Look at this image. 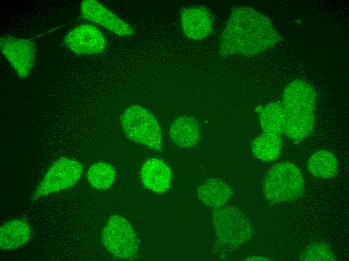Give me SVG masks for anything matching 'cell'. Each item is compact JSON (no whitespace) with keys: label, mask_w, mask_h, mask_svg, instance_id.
<instances>
[{"label":"cell","mask_w":349,"mask_h":261,"mask_svg":"<svg viewBox=\"0 0 349 261\" xmlns=\"http://www.w3.org/2000/svg\"><path fill=\"white\" fill-rule=\"evenodd\" d=\"M64 43L69 49L79 54L102 53L106 45L102 33L89 24L81 25L72 29L65 36Z\"/></svg>","instance_id":"obj_10"},{"label":"cell","mask_w":349,"mask_h":261,"mask_svg":"<svg viewBox=\"0 0 349 261\" xmlns=\"http://www.w3.org/2000/svg\"><path fill=\"white\" fill-rule=\"evenodd\" d=\"M316 98L314 89L303 81H293L286 87L281 105L285 119L284 133L288 138L300 141L312 132Z\"/></svg>","instance_id":"obj_2"},{"label":"cell","mask_w":349,"mask_h":261,"mask_svg":"<svg viewBox=\"0 0 349 261\" xmlns=\"http://www.w3.org/2000/svg\"><path fill=\"white\" fill-rule=\"evenodd\" d=\"M116 176L114 168L107 162H98L91 165L87 173L89 184L101 190L109 188L113 183Z\"/></svg>","instance_id":"obj_18"},{"label":"cell","mask_w":349,"mask_h":261,"mask_svg":"<svg viewBox=\"0 0 349 261\" xmlns=\"http://www.w3.org/2000/svg\"><path fill=\"white\" fill-rule=\"evenodd\" d=\"M1 51L18 76L24 78L30 74L36 55V47L29 40L10 36H2Z\"/></svg>","instance_id":"obj_9"},{"label":"cell","mask_w":349,"mask_h":261,"mask_svg":"<svg viewBox=\"0 0 349 261\" xmlns=\"http://www.w3.org/2000/svg\"><path fill=\"white\" fill-rule=\"evenodd\" d=\"M212 17L203 6H193L183 9L181 13V27L184 34L194 40L206 37L212 31Z\"/></svg>","instance_id":"obj_12"},{"label":"cell","mask_w":349,"mask_h":261,"mask_svg":"<svg viewBox=\"0 0 349 261\" xmlns=\"http://www.w3.org/2000/svg\"><path fill=\"white\" fill-rule=\"evenodd\" d=\"M212 217L216 241L223 247L235 249L253 236L251 222L235 207L224 205L213 208Z\"/></svg>","instance_id":"obj_5"},{"label":"cell","mask_w":349,"mask_h":261,"mask_svg":"<svg viewBox=\"0 0 349 261\" xmlns=\"http://www.w3.org/2000/svg\"><path fill=\"white\" fill-rule=\"evenodd\" d=\"M232 188L222 180L211 178L200 184L197 189L198 198L204 204L213 208L225 205L231 198Z\"/></svg>","instance_id":"obj_14"},{"label":"cell","mask_w":349,"mask_h":261,"mask_svg":"<svg viewBox=\"0 0 349 261\" xmlns=\"http://www.w3.org/2000/svg\"><path fill=\"white\" fill-rule=\"evenodd\" d=\"M304 186L301 172L295 164L288 161L273 165L266 173L263 183L264 196L273 203L299 199L303 195Z\"/></svg>","instance_id":"obj_3"},{"label":"cell","mask_w":349,"mask_h":261,"mask_svg":"<svg viewBox=\"0 0 349 261\" xmlns=\"http://www.w3.org/2000/svg\"><path fill=\"white\" fill-rule=\"evenodd\" d=\"M169 136L176 145L182 148L192 147L200 140V125L193 117L180 116L171 125Z\"/></svg>","instance_id":"obj_15"},{"label":"cell","mask_w":349,"mask_h":261,"mask_svg":"<svg viewBox=\"0 0 349 261\" xmlns=\"http://www.w3.org/2000/svg\"><path fill=\"white\" fill-rule=\"evenodd\" d=\"M122 127L131 140L156 151L162 150L159 124L151 112L139 105H132L122 114Z\"/></svg>","instance_id":"obj_6"},{"label":"cell","mask_w":349,"mask_h":261,"mask_svg":"<svg viewBox=\"0 0 349 261\" xmlns=\"http://www.w3.org/2000/svg\"><path fill=\"white\" fill-rule=\"evenodd\" d=\"M298 259L303 261H334L336 258L328 244L317 241L307 245L299 255Z\"/></svg>","instance_id":"obj_19"},{"label":"cell","mask_w":349,"mask_h":261,"mask_svg":"<svg viewBox=\"0 0 349 261\" xmlns=\"http://www.w3.org/2000/svg\"><path fill=\"white\" fill-rule=\"evenodd\" d=\"M81 10L85 19L98 24L116 35L127 36L135 33L131 25L96 1H83Z\"/></svg>","instance_id":"obj_11"},{"label":"cell","mask_w":349,"mask_h":261,"mask_svg":"<svg viewBox=\"0 0 349 261\" xmlns=\"http://www.w3.org/2000/svg\"><path fill=\"white\" fill-rule=\"evenodd\" d=\"M246 260H271L269 258L265 257L260 256H252L251 257H248Z\"/></svg>","instance_id":"obj_20"},{"label":"cell","mask_w":349,"mask_h":261,"mask_svg":"<svg viewBox=\"0 0 349 261\" xmlns=\"http://www.w3.org/2000/svg\"><path fill=\"white\" fill-rule=\"evenodd\" d=\"M276 37L271 23L265 16L250 7L236 8L222 33L219 54L222 57L237 54L253 56L274 44Z\"/></svg>","instance_id":"obj_1"},{"label":"cell","mask_w":349,"mask_h":261,"mask_svg":"<svg viewBox=\"0 0 349 261\" xmlns=\"http://www.w3.org/2000/svg\"><path fill=\"white\" fill-rule=\"evenodd\" d=\"M259 121L263 133L252 141V150L258 159L272 161L279 156L282 149L285 119L281 104L273 102L262 108Z\"/></svg>","instance_id":"obj_4"},{"label":"cell","mask_w":349,"mask_h":261,"mask_svg":"<svg viewBox=\"0 0 349 261\" xmlns=\"http://www.w3.org/2000/svg\"><path fill=\"white\" fill-rule=\"evenodd\" d=\"M307 169L313 176L321 178H331L338 173V165L335 156L331 152L321 150L309 158Z\"/></svg>","instance_id":"obj_17"},{"label":"cell","mask_w":349,"mask_h":261,"mask_svg":"<svg viewBox=\"0 0 349 261\" xmlns=\"http://www.w3.org/2000/svg\"><path fill=\"white\" fill-rule=\"evenodd\" d=\"M83 166L77 160L66 157L54 161L48 168L32 198L36 200L75 185L81 178Z\"/></svg>","instance_id":"obj_8"},{"label":"cell","mask_w":349,"mask_h":261,"mask_svg":"<svg viewBox=\"0 0 349 261\" xmlns=\"http://www.w3.org/2000/svg\"><path fill=\"white\" fill-rule=\"evenodd\" d=\"M141 178L144 185L157 193H163L170 187L172 172L169 166L157 158L147 160L143 164Z\"/></svg>","instance_id":"obj_13"},{"label":"cell","mask_w":349,"mask_h":261,"mask_svg":"<svg viewBox=\"0 0 349 261\" xmlns=\"http://www.w3.org/2000/svg\"><path fill=\"white\" fill-rule=\"evenodd\" d=\"M101 240L105 248L115 258L135 259L138 252L136 234L131 224L123 217L113 215L104 227Z\"/></svg>","instance_id":"obj_7"},{"label":"cell","mask_w":349,"mask_h":261,"mask_svg":"<svg viewBox=\"0 0 349 261\" xmlns=\"http://www.w3.org/2000/svg\"><path fill=\"white\" fill-rule=\"evenodd\" d=\"M31 230L25 220L15 219L3 223L0 228V246L12 250L25 244L30 239Z\"/></svg>","instance_id":"obj_16"}]
</instances>
